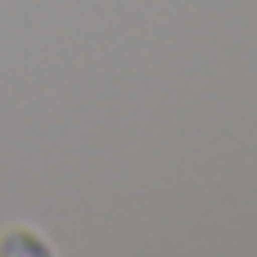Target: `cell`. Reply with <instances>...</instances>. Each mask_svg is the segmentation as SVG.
<instances>
[{"instance_id":"1","label":"cell","mask_w":257,"mask_h":257,"mask_svg":"<svg viewBox=\"0 0 257 257\" xmlns=\"http://www.w3.org/2000/svg\"><path fill=\"white\" fill-rule=\"evenodd\" d=\"M32 235H36V230H23V226H18V230H5L0 253H50V248H45L41 239H32Z\"/></svg>"}]
</instances>
